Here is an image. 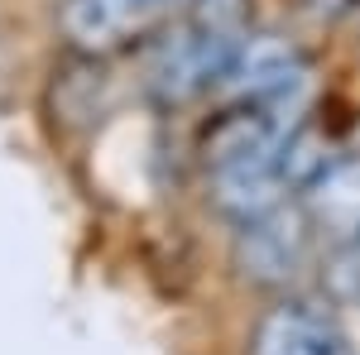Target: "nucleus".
Here are the masks:
<instances>
[{
	"mask_svg": "<svg viewBox=\"0 0 360 355\" xmlns=\"http://www.w3.org/2000/svg\"><path fill=\"white\" fill-rule=\"evenodd\" d=\"M356 0H307V10H317V15H341V10H351Z\"/></svg>",
	"mask_w": 360,
	"mask_h": 355,
	"instance_id": "obj_8",
	"label": "nucleus"
},
{
	"mask_svg": "<svg viewBox=\"0 0 360 355\" xmlns=\"http://www.w3.org/2000/svg\"><path fill=\"white\" fill-rule=\"evenodd\" d=\"M293 183L283 173V159H255V164H231V168H212V207L231 217L236 226L269 217L278 207H288Z\"/></svg>",
	"mask_w": 360,
	"mask_h": 355,
	"instance_id": "obj_5",
	"label": "nucleus"
},
{
	"mask_svg": "<svg viewBox=\"0 0 360 355\" xmlns=\"http://www.w3.org/2000/svg\"><path fill=\"white\" fill-rule=\"evenodd\" d=\"M322 288L336 302H360V240L332 245V259L322 269Z\"/></svg>",
	"mask_w": 360,
	"mask_h": 355,
	"instance_id": "obj_7",
	"label": "nucleus"
},
{
	"mask_svg": "<svg viewBox=\"0 0 360 355\" xmlns=\"http://www.w3.org/2000/svg\"><path fill=\"white\" fill-rule=\"evenodd\" d=\"M164 0H68L63 34L82 53H115L154 25Z\"/></svg>",
	"mask_w": 360,
	"mask_h": 355,
	"instance_id": "obj_3",
	"label": "nucleus"
},
{
	"mask_svg": "<svg viewBox=\"0 0 360 355\" xmlns=\"http://www.w3.org/2000/svg\"><path fill=\"white\" fill-rule=\"evenodd\" d=\"M356 154H360V130H356Z\"/></svg>",
	"mask_w": 360,
	"mask_h": 355,
	"instance_id": "obj_9",
	"label": "nucleus"
},
{
	"mask_svg": "<svg viewBox=\"0 0 360 355\" xmlns=\"http://www.w3.org/2000/svg\"><path fill=\"white\" fill-rule=\"evenodd\" d=\"M250 355H346V331L317 302H278L259 317Z\"/></svg>",
	"mask_w": 360,
	"mask_h": 355,
	"instance_id": "obj_2",
	"label": "nucleus"
},
{
	"mask_svg": "<svg viewBox=\"0 0 360 355\" xmlns=\"http://www.w3.org/2000/svg\"><path fill=\"white\" fill-rule=\"evenodd\" d=\"M298 207L307 212L322 240H332V245L360 240V154H336L303 188Z\"/></svg>",
	"mask_w": 360,
	"mask_h": 355,
	"instance_id": "obj_6",
	"label": "nucleus"
},
{
	"mask_svg": "<svg viewBox=\"0 0 360 355\" xmlns=\"http://www.w3.org/2000/svg\"><path fill=\"white\" fill-rule=\"evenodd\" d=\"M303 72H307L303 53L283 34H245V44L236 49L221 86L231 96H240V106H255V101L278 96L283 86H293Z\"/></svg>",
	"mask_w": 360,
	"mask_h": 355,
	"instance_id": "obj_4",
	"label": "nucleus"
},
{
	"mask_svg": "<svg viewBox=\"0 0 360 355\" xmlns=\"http://www.w3.org/2000/svg\"><path fill=\"white\" fill-rule=\"evenodd\" d=\"M312 235L317 231H312L307 212L288 202V207H278V212L236 231V269H240V278L259 283V288H283L303 273Z\"/></svg>",
	"mask_w": 360,
	"mask_h": 355,
	"instance_id": "obj_1",
	"label": "nucleus"
}]
</instances>
